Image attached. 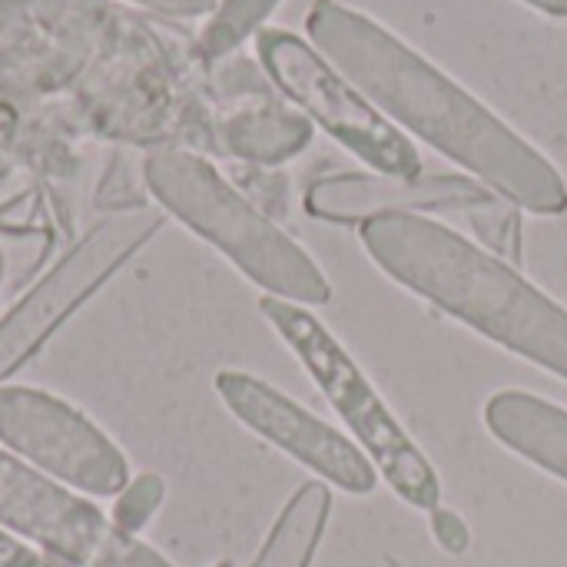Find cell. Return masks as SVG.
Wrapping results in <instances>:
<instances>
[{
    "mask_svg": "<svg viewBox=\"0 0 567 567\" xmlns=\"http://www.w3.org/2000/svg\"><path fill=\"white\" fill-rule=\"evenodd\" d=\"M306 37L405 136L415 133L518 209L567 213L558 166L389 27L339 0H316Z\"/></svg>",
    "mask_w": 567,
    "mask_h": 567,
    "instance_id": "obj_1",
    "label": "cell"
},
{
    "mask_svg": "<svg viewBox=\"0 0 567 567\" xmlns=\"http://www.w3.org/2000/svg\"><path fill=\"white\" fill-rule=\"evenodd\" d=\"M359 239L389 279L567 382V309L515 266L419 213L372 216Z\"/></svg>",
    "mask_w": 567,
    "mask_h": 567,
    "instance_id": "obj_2",
    "label": "cell"
},
{
    "mask_svg": "<svg viewBox=\"0 0 567 567\" xmlns=\"http://www.w3.org/2000/svg\"><path fill=\"white\" fill-rule=\"evenodd\" d=\"M143 183L166 216L223 252L266 296L306 309L332 299V282L319 262L259 213L206 156L183 146H156L143 159Z\"/></svg>",
    "mask_w": 567,
    "mask_h": 567,
    "instance_id": "obj_3",
    "label": "cell"
},
{
    "mask_svg": "<svg viewBox=\"0 0 567 567\" xmlns=\"http://www.w3.org/2000/svg\"><path fill=\"white\" fill-rule=\"evenodd\" d=\"M259 312L329 399L336 415L352 432V442L375 465L379 478H385V485L405 505L419 512H435L442 505V482L435 465L392 415V409L382 402V395L365 379L359 362L346 352V346L326 329V322L306 306L276 296H262Z\"/></svg>",
    "mask_w": 567,
    "mask_h": 567,
    "instance_id": "obj_4",
    "label": "cell"
},
{
    "mask_svg": "<svg viewBox=\"0 0 567 567\" xmlns=\"http://www.w3.org/2000/svg\"><path fill=\"white\" fill-rule=\"evenodd\" d=\"M166 223V213L130 209L96 223L70 246L3 316H0V382H10L66 322L96 296Z\"/></svg>",
    "mask_w": 567,
    "mask_h": 567,
    "instance_id": "obj_5",
    "label": "cell"
},
{
    "mask_svg": "<svg viewBox=\"0 0 567 567\" xmlns=\"http://www.w3.org/2000/svg\"><path fill=\"white\" fill-rule=\"evenodd\" d=\"M256 53L269 80L299 106V113L375 173L399 179L422 176L415 143L389 116H382L309 40L282 27H262L256 33Z\"/></svg>",
    "mask_w": 567,
    "mask_h": 567,
    "instance_id": "obj_6",
    "label": "cell"
},
{
    "mask_svg": "<svg viewBox=\"0 0 567 567\" xmlns=\"http://www.w3.org/2000/svg\"><path fill=\"white\" fill-rule=\"evenodd\" d=\"M0 528L70 567H173L153 545L120 532L86 495L0 449Z\"/></svg>",
    "mask_w": 567,
    "mask_h": 567,
    "instance_id": "obj_7",
    "label": "cell"
},
{
    "mask_svg": "<svg viewBox=\"0 0 567 567\" xmlns=\"http://www.w3.org/2000/svg\"><path fill=\"white\" fill-rule=\"evenodd\" d=\"M0 449L86 498H116L130 482L120 445L86 412L40 385L0 382Z\"/></svg>",
    "mask_w": 567,
    "mask_h": 567,
    "instance_id": "obj_8",
    "label": "cell"
},
{
    "mask_svg": "<svg viewBox=\"0 0 567 567\" xmlns=\"http://www.w3.org/2000/svg\"><path fill=\"white\" fill-rule=\"evenodd\" d=\"M302 206L312 219L336 226H362L382 213H465L475 229L492 239V246L508 249L512 226L518 229V213L508 199L472 176H382V173H336L309 183Z\"/></svg>",
    "mask_w": 567,
    "mask_h": 567,
    "instance_id": "obj_9",
    "label": "cell"
},
{
    "mask_svg": "<svg viewBox=\"0 0 567 567\" xmlns=\"http://www.w3.org/2000/svg\"><path fill=\"white\" fill-rule=\"evenodd\" d=\"M216 395L252 435L286 452L326 485L346 495H372L379 488V472L369 455L276 385L243 369H223L216 375Z\"/></svg>",
    "mask_w": 567,
    "mask_h": 567,
    "instance_id": "obj_10",
    "label": "cell"
},
{
    "mask_svg": "<svg viewBox=\"0 0 567 567\" xmlns=\"http://www.w3.org/2000/svg\"><path fill=\"white\" fill-rule=\"evenodd\" d=\"M482 415L508 452L567 485V409L522 389H502Z\"/></svg>",
    "mask_w": 567,
    "mask_h": 567,
    "instance_id": "obj_11",
    "label": "cell"
},
{
    "mask_svg": "<svg viewBox=\"0 0 567 567\" xmlns=\"http://www.w3.org/2000/svg\"><path fill=\"white\" fill-rule=\"evenodd\" d=\"M223 150L259 166H279L312 143V123L299 110L259 103L236 110L219 126Z\"/></svg>",
    "mask_w": 567,
    "mask_h": 567,
    "instance_id": "obj_12",
    "label": "cell"
},
{
    "mask_svg": "<svg viewBox=\"0 0 567 567\" xmlns=\"http://www.w3.org/2000/svg\"><path fill=\"white\" fill-rule=\"evenodd\" d=\"M332 518V492L326 482H306L282 505L259 555L249 567H312Z\"/></svg>",
    "mask_w": 567,
    "mask_h": 567,
    "instance_id": "obj_13",
    "label": "cell"
},
{
    "mask_svg": "<svg viewBox=\"0 0 567 567\" xmlns=\"http://www.w3.org/2000/svg\"><path fill=\"white\" fill-rule=\"evenodd\" d=\"M279 3L282 0H219L199 33L196 43L199 56L209 63L229 56L266 27V20L279 10Z\"/></svg>",
    "mask_w": 567,
    "mask_h": 567,
    "instance_id": "obj_14",
    "label": "cell"
},
{
    "mask_svg": "<svg viewBox=\"0 0 567 567\" xmlns=\"http://www.w3.org/2000/svg\"><path fill=\"white\" fill-rule=\"evenodd\" d=\"M163 498H166V482L163 475L156 472H143L136 478L126 482V488L113 498V512H110V522L126 532V535H136L153 522V515L163 508Z\"/></svg>",
    "mask_w": 567,
    "mask_h": 567,
    "instance_id": "obj_15",
    "label": "cell"
},
{
    "mask_svg": "<svg viewBox=\"0 0 567 567\" xmlns=\"http://www.w3.org/2000/svg\"><path fill=\"white\" fill-rule=\"evenodd\" d=\"M432 515V535H435V542L449 551V555H465L468 551V545H472V535H468V525L455 515V512H449V508H435V512H429Z\"/></svg>",
    "mask_w": 567,
    "mask_h": 567,
    "instance_id": "obj_16",
    "label": "cell"
},
{
    "mask_svg": "<svg viewBox=\"0 0 567 567\" xmlns=\"http://www.w3.org/2000/svg\"><path fill=\"white\" fill-rule=\"evenodd\" d=\"M0 567H56L50 558H43L40 551L27 548L23 538L10 535L7 528H0Z\"/></svg>",
    "mask_w": 567,
    "mask_h": 567,
    "instance_id": "obj_17",
    "label": "cell"
},
{
    "mask_svg": "<svg viewBox=\"0 0 567 567\" xmlns=\"http://www.w3.org/2000/svg\"><path fill=\"white\" fill-rule=\"evenodd\" d=\"M130 3H140V7H146V10L163 13V17H179V20L206 17V20H209L219 0H130Z\"/></svg>",
    "mask_w": 567,
    "mask_h": 567,
    "instance_id": "obj_18",
    "label": "cell"
},
{
    "mask_svg": "<svg viewBox=\"0 0 567 567\" xmlns=\"http://www.w3.org/2000/svg\"><path fill=\"white\" fill-rule=\"evenodd\" d=\"M522 3H528V7H535V10H542L548 17L567 20V0H522Z\"/></svg>",
    "mask_w": 567,
    "mask_h": 567,
    "instance_id": "obj_19",
    "label": "cell"
},
{
    "mask_svg": "<svg viewBox=\"0 0 567 567\" xmlns=\"http://www.w3.org/2000/svg\"><path fill=\"white\" fill-rule=\"evenodd\" d=\"M3 279H7V256H3V246H0V292H3Z\"/></svg>",
    "mask_w": 567,
    "mask_h": 567,
    "instance_id": "obj_20",
    "label": "cell"
},
{
    "mask_svg": "<svg viewBox=\"0 0 567 567\" xmlns=\"http://www.w3.org/2000/svg\"><path fill=\"white\" fill-rule=\"evenodd\" d=\"M213 567H233V561H216Z\"/></svg>",
    "mask_w": 567,
    "mask_h": 567,
    "instance_id": "obj_21",
    "label": "cell"
}]
</instances>
